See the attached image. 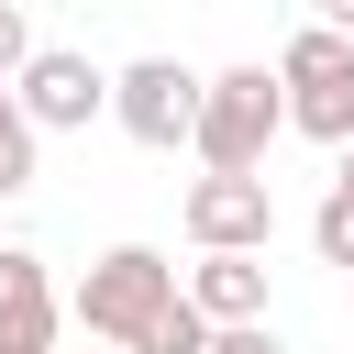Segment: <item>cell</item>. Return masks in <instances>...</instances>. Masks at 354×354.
Listing matches in <instances>:
<instances>
[{"instance_id": "cell-5", "label": "cell", "mask_w": 354, "mask_h": 354, "mask_svg": "<svg viewBox=\"0 0 354 354\" xmlns=\"http://www.w3.org/2000/svg\"><path fill=\"white\" fill-rule=\"evenodd\" d=\"M188 243L199 254H266L277 243V188L266 177H188Z\"/></svg>"}, {"instance_id": "cell-11", "label": "cell", "mask_w": 354, "mask_h": 354, "mask_svg": "<svg viewBox=\"0 0 354 354\" xmlns=\"http://www.w3.org/2000/svg\"><path fill=\"white\" fill-rule=\"evenodd\" d=\"M33 66V22H22V0H0V88Z\"/></svg>"}, {"instance_id": "cell-14", "label": "cell", "mask_w": 354, "mask_h": 354, "mask_svg": "<svg viewBox=\"0 0 354 354\" xmlns=\"http://www.w3.org/2000/svg\"><path fill=\"white\" fill-rule=\"evenodd\" d=\"M321 11H332V0H321Z\"/></svg>"}, {"instance_id": "cell-4", "label": "cell", "mask_w": 354, "mask_h": 354, "mask_svg": "<svg viewBox=\"0 0 354 354\" xmlns=\"http://www.w3.org/2000/svg\"><path fill=\"white\" fill-rule=\"evenodd\" d=\"M11 100H22L33 133H88V122L111 111V77H100L77 44H33V66L11 77Z\"/></svg>"}, {"instance_id": "cell-2", "label": "cell", "mask_w": 354, "mask_h": 354, "mask_svg": "<svg viewBox=\"0 0 354 354\" xmlns=\"http://www.w3.org/2000/svg\"><path fill=\"white\" fill-rule=\"evenodd\" d=\"M66 310H77V332H88V343L133 354V343H144V332L177 310V266H166L155 243H111V254L77 277V299H66Z\"/></svg>"}, {"instance_id": "cell-10", "label": "cell", "mask_w": 354, "mask_h": 354, "mask_svg": "<svg viewBox=\"0 0 354 354\" xmlns=\"http://www.w3.org/2000/svg\"><path fill=\"white\" fill-rule=\"evenodd\" d=\"M310 254H321V266H354V199H343V188L310 210Z\"/></svg>"}, {"instance_id": "cell-3", "label": "cell", "mask_w": 354, "mask_h": 354, "mask_svg": "<svg viewBox=\"0 0 354 354\" xmlns=\"http://www.w3.org/2000/svg\"><path fill=\"white\" fill-rule=\"evenodd\" d=\"M199 66H177V55H133L122 77H111V122L133 133V144H155V155H177L188 133H199Z\"/></svg>"}, {"instance_id": "cell-13", "label": "cell", "mask_w": 354, "mask_h": 354, "mask_svg": "<svg viewBox=\"0 0 354 354\" xmlns=\"http://www.w3.org/2000/svg\"><path fill=\"white\" fill-rule=\"evenodd\" d=\"M332 188H343V199H354V144H343V177H332Z\"/></svg>"}, {"instance_id": "cell-1", "label": "cell", "mask_w": 354, "mask_h": 354, "mask_svg": "<svg viewBox=\"0 0 354 354\" xmlns=\"http://www.w3.org/2000/svg\"><path fill=\"white\" fill-rule=\"evenodd\" d=\"M277 133H288V88H277V66H221V77L199 88V133H188V155H199L210 177H254Z\"/></svg>"}, {"instance_id": "cell-8", "label": "cell", "mask_w": 354, "mask_h": 354, "mask_svg": "<svg viewBox=\"0 0 354 354\" xmlns=\"http://www.w3.org/2000/svg\"><path fill=\"white\" fill-rule=\"evenodd\" d=\"M33 155H44V133H33V122H22V100L0 88V199H22V188H33Z\"/></svg>"}, {"instance_id": "cell-7", "label": "cell", "mask_w": 354, "mask_h": 354, "mask_svg": "<svg viewBox=\"0 0 354 354\" xmlns=\"http://www.w3.org/2000/svg\"><path fill=\"white\" fill-rule=\"evenodd\" d=\"M188 310H199L210 332L266 321V254H199V266H188Z\"/></svg>"}, {"instance_id": "cell-9", "label": "cell", "mask_w": 354, "mask_h": 354, "mask_svg": "<svg viewBox=\"0 0 354 354\" xmlns=\"http://www.w3.org/2000/svg\"><path fill=\"white\" fill-rule=\"evenodd\" d=\"M133 354H210V321L188 310V288H177V310H166V321H155V332H144Z\"/></svg>"}, {"instance_id": "cell-6", "label": "cell", "mask_w": 354, "mask_h": 354, "mask_svg": "<svg viewBox=\"0 0 354 354\" xmlns=\"http://www.w3.org/2000/svg\"><path fill=\"white\" fill-rule=\"evenodd\" d=\"M0 354H55V288H44V254L0 243Z\"/></svg>"}, {"instance_id": "cell-12", "label": "cell", "mask_w": 354, "mask_h": 354, "mask_svg": "<svg viewBox=\"0 0 354 354\" xmlns=\"http://www.w3.org/2000/svg\"><path fill=\"white\" fill-rule=\"evenodd\" d=\"M210 354H288L277 321H243V332H210Z\"/></svg>"}]
</instances>
